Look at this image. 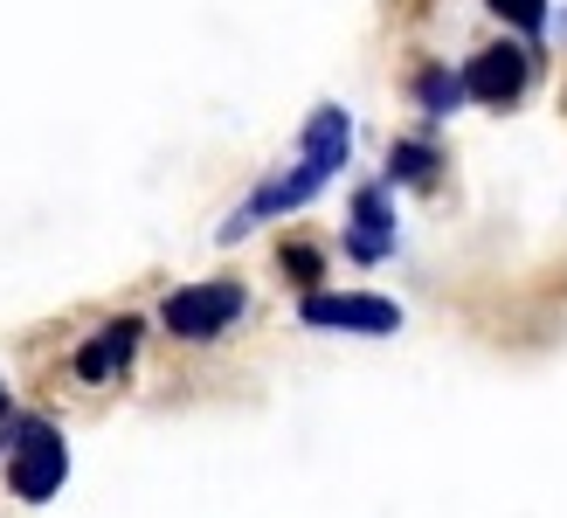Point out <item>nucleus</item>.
<instances>
[{
	"label": "nucleus",
	"mask_w": 567,
	"mask_h": 518,
	"mask_svg": "<svg viewBox=\"0 0 567 518\" xmlns=\"http://www.w3.org/2000/svg\"><path fill=\"white\" fill-rule=\"evenodd\" d=\"M347 153H353V118H347L339 104H319V111H311V125H305V159H298L291 173H277L270 187H257V194H249V208H243L229 228H221V242H236L243 228H257V221H270V215H291V208H305V200L319 194V187L332 180L339 166H347Z\"/></svg>",
	"instance_id": "obj_1"
},
{
	"label": "nucleus",
	"mask_w": 567,
	"mask_h": 518,
	"mask_svg": "<svg viewBox=\"0 0 567 518\" xmlns=\"http://www.w3.org/2000/svg\"><path fill=\"white\" fill-rule=\"evenodd\" d=\"M70 470V449L63 436H55L49 422H21V443L8 456V484H14V498H49L55 484H63Z\"/></svg>",
	"instance_id": "obj_2"
},
{
	"label": "nucleus",
	"mask_w": 567,
	"mask_h": 518,
	"mask_svg": "<svg viewBox=\"0 0 567 518\" xmlns=\"http://www.w3.org/2000/svg\"><path fill=\"white\" fill-rule=\"evenodd\" d=\"M243 311V283H194V291H174L166 298V332L174 339H215Z\"/></svg>",
	"instance_id": "obj_3"
},
{
	"label": "nucleus",
	"mask_w": 567,
	"mask_h": 518,
	"mask_svg": "<svg viewBox=\"0 0 567 518\" xmlns=\"http://www.w3.org/2000/svg\"><path fill=\"white\" fill-rule=\"evenodd\" d=\"M526 76H533V55L513 49V42H498V49H485V55H471V70H464V97L505 111V104H519Z\"/></svg>",
	"instance_id": "obj_4"
},
{
	"label": "nucleus",
	"mask_w": 567,
	"mask_h": 518,
	"mask_svg": "<svg viewBox=\"0 0 567 518\" xmlns=\"http://www.w3.org/2000/svg\"><path fill=\"white\" fill-rule=\"evenodd\" d=\"M305 325H332V332H394L402 325V311H394L388 298H360V291H311L305 304Z\"/></svg>",
	"instance_id": "obj_5"
},
{
	"label": "nucleus",
	"mask_w": 567,
	"mask_h": 518,
	"mask_svg": "<svg viewBox=\"0 0 567 518\" xmlns=\"http://www.w3.org/2000/svg\"><path fill=\"white\" fill-rule=\"evenodd\" d=\"M347 249L360 256V263H381V256L394 249V221H388V194L381 187L353 194V236H347Z\"/></svg>",
	"instance_id": "obj_6"
},
{
	"label": "nucleus",
	"mask_w": 567,
	"mask_h": 518,
	"mask_svg": "<svg viewBox=\"0 0 567 518\" xmlns=\"http://www.w3.org/2000/svg\"><path fill=\"white\" fill-rule=\"evenodd\" d=\"M132 345H138V319H111V325L76 353V373H83V381H111V373L132 360Z\"/></svg>",
	"instance_id": "obj_7"
},
{
	"label": "nucleus",
	"mask_w": 567,
	"mask_h": 518,
	"mask_svg": "<svg viewBox=\"0 0 567 518\" xmlns=\"http://www.w3.org/2000/svg\"><path fill=\"white\" fill-rule=\"evenodd\" d=\"M415 97H422V111H430V118H450V111L464 104V76H450V70H422V76H415Z\"/></svg>",
	"instance_id": "obj_8"
},
{
	"label": "nucleus",
	"mask_w": 567,
	"mask_h": 518,
	"mask_svg": "<svg viewBox=\"0 0 567 518\" xmlns=\"http://www.w3.org/2000/svg\"><path fill=\"white\" fill-rule=\"evenodd\" d=\"M436 173V146H415V138H402V146L388 153V180H430Z\"/></svg>",
	"instance_id": "obj_9"
},
{
	"label": "nucleus",
	"mask_w": 567,
	"mask_h": 518,
	"mask_svg": "<svg viewBox=\"0 0 567 518\" xmlns=\"http://www.w3.org/2000/svg\"><path fill=\"white\" fill-rule=\"evenodd\" d=\"M492 14L513 21L519 35H540V28H547V0H492Z\"/></svg>",
	"instance_id": "obj_10"
},
{
	"label": "nucleus",
	"mask_w": 567,
	"mask_h": 518,
	"mask_svg": "<svg viewBox=\"0 0 567 518\" xmlns=\"http://www.w3.org/2000/svg\"><path fill=\"white\" fill-rule=\"evenodd\" d=\"M284 263H291V270H298L305 283H311V277H319V256H311V249H291V256H284Z\"/></svg>",
	"instance_id": "obj_11"
},
{
	"label": "nucleus",
	"mask_w": 567,
	"mask_h": 518,
	"mask_svg": "<svg viewBox=\"0 0 567 518\" xmlns=\"http://www.w3.org/2000/svg\"><path fill=\"white\" fill-rule=\"evenodd\" d=\"M0 415H8V387H0Z\"/></svg>",
	"instance_id": "obj_12"
}]
</instances>
